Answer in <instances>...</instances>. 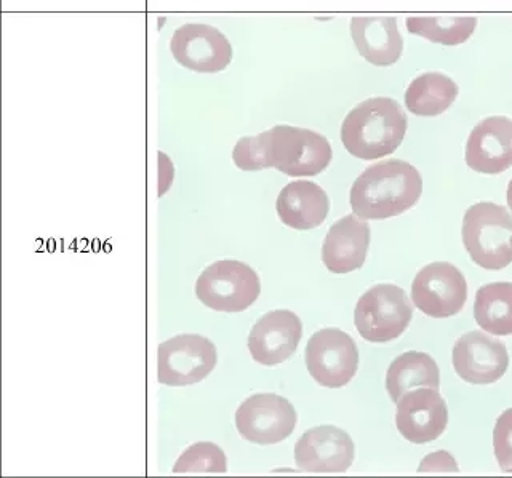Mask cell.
<instances>
[{
	"label": "cell",
	"mask_w": 512,
	"mask_h": 478,
	"mask_svg": "<svg viewBox=\"0 0 512 478\" xmlns=\"http://www.w3.org/2000/svg\"><path fill=\"white\" fill-rule=\"evenodd\" d=\"M296 416L292 403L277 394H255L236 411V427L247 442L276 445L295 431Z\"/></svg>",
	"instance_id": "30bf717a"
},
{
	"label": "cell",
	"mask_w": 512,
	"mask_h": 478,
	"mask_svg": "<svg viewBox=\"0 0 512 478\" xmlns=\"http://www.w3.org/2000/svg\"><path fill=\"white\" fill-rule=\"evenodd\" d=\"M412 317L413 307L405 291L392 283L365 291L354 311L357 331L368 343H389L400 338Z\"/></svg>",
	"instance_id": "8992f818"
},
{
	"label": "cell",
	"mask_w": 512,
	"mask_h": 478,
	"mask_svg": "<svg viewBox=\"0 0 512 478\" xmlns=\"http://www.w3.org/2000/svg\"><path fill=\"white\" fill-rule=\"evenodd\" d=\"M474 319L493 336L512 335V283L493 282L480 287L474 301Z\"/></svg>",
	"instance_id": "7402d4cb"
},
{
	"label": "cell",
	"mask_w": 512,
	"mask_h": 478,
	"mask_svg": "<svg viewBox=\"0 0 512 478\" xmlns=\"http://www.w3.org/2000/svg\"><path fill=\"white\" fill-rule=\"evenodd\" d=\"M458 93L455 80L442 72H424L408 85L405 106L415 116L436 117L455 103Z\"/></svg>",
	"instance_id": "44dd1931"
},
{
	"label": "cell",
	"mask_w": 512,
	"mask_h": 478,
	"mask_svg": "<svg viewBox=\"0 0 512 478\" xmlns=\"http://www.w3.org/2000/svg\"><path fill=\"white\" fill-rule=\"evenodd\" d=\"M228 459L218 445L210 442L194 443L184 450L173 467L175 474H224Z\"/></svg>",
	"instance_id": "cb8c5ba5"
},
{
	"label": "cell",
	"mask_w": 512,
	"mask_h": 478,
	"mask_svg": "<svg viewBox=\"0 0 512 478\" xmlns=\"http://www.w3.org/2000/svg\"><path fill=\"white\" fill-rule=\"evenodd\" d=\"M396 426L415 445L434 442L448 426L447 402L431 387L408 391L397 402Z\"/></svg>",
	"instance_id": "5bb4252c"
},
{
	"label": "cell",
	"mask_w": 512,
	"mask_h": 478,
	"mask_svg": "<svg viewBox=\"0 0 512 478\" xmlns=\"http://www.w3.org/2000/svg\"><path fill=\"white\" fill-rule=\"evenodd\" d=\"M370 247V226L357 215H348L328 229L322 261L332 274H349L364 266Z\"/></svg>",
	"instance_id": "e0dca14e"
},
{
	"label": "cell",
	"mask_w": 512,
	"mask_h": 478,
	"mask_svg": "<svg viewBox=\"0 0 512 478\" xmlns=\"http://www.w3.org/2000/svg\"><path fill=\"white\" fill-rule=\"evenodd\" d=\"M493 450L501 471L512 474V408L503 411L493 429Z\"/></svg>",
	"instance_id": "484cf974"
},
{
	"label": "cell",
	"mask_w": 512,
	"mask_h": 478,
	"mask_svg": "<svg viewBox=\"0 0 512 478\" xmlns=\"http://www.w3.org/2000/svg\"><path fill=\"white\" fill-rule=\"evenodd\" d=\"M260 293V277L255 269L236 259H223L205 267L196 282L200 303L218 312H244Z\"/></svg>",
	"instance_id": "5b68a950"
},
{
	"label": "cell",
	"mask_w": 512,
	"mask_h": 478,
	"mask_svg": "<svg viewBox=\"0 0 512 478\" xmlns=\"http://www.w3.org/2000/svg\"><path fill=\"white\" fill-rule=\"evenodd\" d=\"M215 344L200 335H178L159 344L157 381L164 386L184 387L204 381L215 370Z\"/></svg>",
	"instance_id": "52a82bcc"
},
{
	"label": "cell",
	"mask_w": 512,
	"mask_h": 478,
	"mask_svg": "<svg viewBox=\"0 0 512 478\" xmlns=\"http://www.w3.org/2000/svg\"><path fill=\"white\" fill-rule=\"evenodd\" d=\"M266 167L276 168L293 178L316 176L332 162V146L327 138L308 128L277 125L263 132Z\"/></svg>",
	"instance_id": "277c9868"
},
{
	"label": "cell",
	"mask_w": 512,
	"mask_h": 478,
	"mask_svg": "<svg viewBox=\"0 0 512 478\" xmlns=\"http://www.w3.org/2000/svg\"><path fill=\"white\" fill-rule=\"evenodd\" d=\"M416 387H431L439 391V367L426 352H405L391 363L386 375V389L392 402L397 403Z\"/></svg>",
	"instance_id": "ffe728a7"
},
{
	"label": "cell",
	"mask_w": 512,
	"mask_h": 478,
	"mask_svg": "<svg viewBox=\"0 0 512 478\" xmlns=\"http://www.w3.org/2000/svg\"><path fill=\"white\" fill-rule=\"evenodd\" d=\"M453 368L463 381L476 386L500 381L509 367L508 349L500 339L469 331L453 347Z\"/></svg>",
	"instance_id": "7c38bea8"
},
{
	"label": "cell",
	"mask_w": 512,
	"mask_h": 478,
	"mask_svg": "<svg viewBox=\"0 0 512 478\" xmlns=\"http://www.w3.org/2000/svg\"><path fill=\"white\" fill-rule=\"evenodd\" d=\"M407 128L402 106L392 98L378 96L362 101L349 112L341 125V141L357 159H383L397 151Z\"/></svg>",
	"instance_id": "7a4b0ae2"
},
{
	"label": "cell",
	"mask_w": 512,
	"mask_h": 478,
	"mask_svg": "<svg viewBox=\"0 0 512 478\" xmlns=\"http://www.w3.org/2000/svg\"><path fill=\"white\" fill-rule=\"evenodd\" d=\"M423 178L405 160L391 159L368 167L351 188V207L362 220H388L415 207Z\"/></svg>",
	"instance_id": "6da1fadb"
},
{
	"label": "cell",
	"mask_w": 512,
	"mask_h": 478,
	"mask_svg": "<svg viewBox=\"0 0 512 478\" xmlns=\"http://www.w3.org/2000/svg\"><path fill=\"white\" fill-rule=\"evenodd\" d=\"M277 215L288 228L309 231L319 228L330 212L327 192L311 181L287 184L276 202Z\"/></svg>",
	"instance_id": "d6986e66"
},
{
	"label": "cell",
	"mask_w": 512,
	"mask_h": 478,
	"mask_svg": "<svg viewBox=\"0 0 512 478\" xmlns=\"http://www.w3.org/2000/svg\"><path fill=\"white\" fill-rule=\"evenodd\" d=\"M232 160L237 168L244 172H260L266 170V144L264 135L245 136L237 141L232 151Z\"/></svg>",
	"instance_id": "d4e9b609"
},
{
	"label": "cell",
	"mask_w": 512,
	"mask_h": 478,
	"mask_svg": "<svg viewBox=\"0 0 512 478\" xmlns=\"http://www.w3.org/2000/svg\"><path fill=\"white\" fill-rule=\"evenodd\" d=\"M463 245L472 263L501 271L512 263V215L493 202H480L464 213Z\"/></svg>",
	"instance_id": "3957f363"
},
{
	"label": "cell",
	"mask_w": 512,
	"mask_h": 478,
	"mask_svg": "<svg viewBox=\"0 0 512 478\" xmlns=\"http://www.w3.org/2000/svg\"><path fill=\"white\" fill-rule=\"evenodd\" d=\"M412 299L432 319H448L463 311L468 299V282L463 272L450 263L424 266L412 283Z\"/></svg>",
	"instance_id": "9c48e42d"
},
{
	"label": "cell",
	"mask_w": 512,
	"mask_h": 478,
	"mask_svg": "<svg viewBox=\"0 0 512 478\" xmlns=\"http://www.w3.org/2000/svg\"><path fill=\"white\" fill-rule=\"evenodd\" d=\"M306 367L317 384L340 389L351 383L359 368V349L348 333L338 328H324L309 338Z\"/></svg>",
	"instance_id": "ba28073f"
},
{
	"label": "cell",
	"mask_w": 512,
	"mask_h": 478,
	"mask_svg": "<svg viewBox=\"0 0 512 478\" xmlns=\"http://www.w3.org/2000/svg\"><path fill=\"white\" fill-rule=\"evenodd\" d=\"M170 50L176 63L202 74L223 71L232 60L228 37L208 24L189 23L176 29Z\"/></svg>",
	"instance_id": "8fae6325"
},
{
	"label": "cell",
	"mask_w": 512,
	"mask_h": 478,
	"mask_svg": "<svg viewBox=\"0 0 512 478\" xmlns=\"http://www.w3.org/2000/svg\"><path fill=\"white\" fill-rule=\"evenodd\" d=\"M477 28L476 16H408L407 31L434 44L455 47L471 39Z\"/></svg>",
	"instance_id": "603a6c76"
},
{
	"label": "cell",
	"mask_w": 512,
	"mask_h": 478,
	"mask_svg": "<svg viewBox=\"0 0 512 478\" xmlns=\"http://www.w3.org/2000/svg\"><path fill=\"white\" fill-rule=\"evenodd\" d=\"M303 338V323L292 311L268 312L253 325L248 351L264 367H277L290 359Z\"/></svg>",
	"instance_id": "9a60e30c"
},
{
	"label": "cell",
	"mask_w": 512,
	"mask_h": 478,
	"mask_svg": "<svg viewBox=\"0 0 512 478\" xmlns=\"http://www.w3.org/2000/svg\"><path fill=\"white\" fill-rule=\"evenodd\" d=\"M466 164L482 175H500L512 167V120L493 116L472 128L464 152Z\"/></svg>",
	"instance_id": "2e32d148"
},
{
	"label": "cell",
	"mask_w": 512,
	"mask_h": 478,
	"mask_svg": "<svg viewBox=\"0 0 512 478\" xmlns=\"http://www.w3.org/2000/svg\"><path fill=\"white\" fill-rule=\"evenodd\" d=\"M351 36L357 52L378 68H389L404 53L396 16H354Z\"/></svg>",
	"instance_id": "ac0fdd59"
},
{
	"label": "cell",
	"mask_w": 512,
	"mask_h": 478,
	"mask_svg": "<svg viewBox=\"0 0 512 478\" xmlns=\"http://www.w3.org/2000/svg\"><path fill=\"white\" fill-rule=\"evenodd\" d=\"M506 199H508V207L512 212V180L509 181L508 192H506Z\"/></svg>",
	"instance_id": "83f0119b"
},
{
	"label": "cell",
	"mask_w": 512,
	"mask_h": 478,
	"mask_svg": "<svg viewBox=\"0 0 512 478\" xmlns=\"http://www.w3.org/2000/svg\"><path fill=\"white\" fill-rule=\"evenodd\" d=\"M428 464H436L439 467V471H445V467H442V464H445V466L452 469V472H458V464L455 463V459L452 456L448 455L447 451H437L436 455L428 456L421 463V466H428Z\"/></svg>",
	"instance_id": "4316f807"
},
{
	"label": "cell",
	"mask_w": 512,
	"mask_h": 478,
	"mask_svg": "<svg viewBox=\"0 0 512 478\" xmlns=\"http://www.w3.org/2000/svg\"><path fill=\"white\" fill-rule=\"evenodd\" d=\"M356 447L346 432L335 426L312 427L295 445V463L312 474H341L354 463Z\"/></svg>",
	"instance_id": "4fadbf2b"
}]
</instances>
